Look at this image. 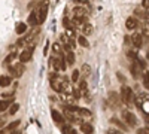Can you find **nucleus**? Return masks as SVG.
Instances as JSON below:
<instances>
[{
  "mask_svg": "<svg viewBox=\"0 0 149 134\" xmlns=\"http://www.w3.org/2000/svg\"><path fill=\"white\" fill-rule=\"evenodd\" d=\"M34 48H36V40H33L31 45L29 43V46L19 54V61H21V63H27V61H30L31 57H33V52H34Z\"/></svg>",
  "mask_w": 149,
  "mask_h": 134,
  "instance_id": "1",
  "label": "nucleus"
},
{
  "mask_svg": "<svg viewBox=\"0 0 149 134\" xmlns=\"http://www.w3.org/2000/svg\"><path fill=\"white\" fill-rule=\"evenodd\" d=\"M121 97H122V101L125 103V104H131L133 101H134V94H133V90L130 88V87H124L121 88Z\"/></svg>",
  "mask_w": 149,
  "mask_h": 134,
  "instance_id": "2",
  "label": "nucleus"
},
{
  "mask_svg": "<svg viewBox=\"0 0 149 134\" xmlns=\"http://www.w3.org/2000/svg\"><path fill=\"white\" fill-rule=\"evenodd\" d=\"M48 8H49V0H43L39 5V9H37V17H39V22H45L46 17H48Z\"/></svg>",
  "mask_w": 149,
  "mask_h": 134,
  "instance_id": "3",
  "label": "nucleus"
},
{
  "mask_svg": "<svg viewBox=\"0 0 149 134\" xmlns=\"http://www.w3.org/2000/svg\"><path fill=\"white\" fill-rule=\"evenodd\" d=\"M24 63H15V64H9L8 67H9V73L14 78H19V76H22V73H24V66H22Z\"/></svg>",
  "mask_w": 149,
  "mask_h": 134,
  "instance_id": "4",
  "label": "nucleus"
},
{
  "mask_svg": "<svg viewBox=\"0 0 149 134\" xmlns=\"http://www.w3.org/2000/svg\"><path fill=\"white\" fill-rule=\"evenodd\" d=\"M122 118H124V121L128 124V127H136V125H137V118H136L134 113H131V112H128V110H124V112H122Z\"/></svg>",
  "mask_w": 149,
  "mask_h": 134,
  "instance_id": "5",
  "label": "nucleus"
},
{
  "mask_svg": "<svg viewBox=\"0 0 149 134\" xmlns=\"http://www.w3.org/2000/svg\"><path fill=\"white\" fill-rule=\"evenodd\" d=\"M73 15H78V17H86L88 18L90 12H88V6H82V5H76L73 8Z\"/></svg>",
  "mask_w": 149,
  "mask_h": 134,
  "instance_id": "6",
  "label": "nucleus"
},
{
  "mask_svg": "<svg viewBox=\"0 0 149 134\" xmlns=\"http://www.w3.org/2000/svg\"><path fill=\"white\" fill-rule=\"evenodd\" d=\"M131 43L137 48H142V45H143V34L142 33H134L133 36H131Z\"/></svg>",
  "mask_w": 149,
  "mask_h": 134,
  "instance_id": "7",
  "label": "nucleus"
},
{
  "mask_svg": "<svg viewBox=\"0 0 149 134\" xmlns=\"http://www.w3.org/2000/svg\"><path fill=\"white\" fill-rule=\"evenodd\" d=\"M27 22H29V26H31V27H36V26H39V24H40L36 10H31V12H30V15H29V18H27Z\"/></svg>",
  "mask_w": 149,
  "mask_h": 134,
  "instance_id": "8",
  "label": "nucleus"
},
{
  "mask_svg": "<svg viewBox=\"0 0 149 134\" xmlns=\"http://www.w3.org/2000/svg\"><path fill=\"white\" fill-rule=\"evenodd\" d=\"M125 27H127L128 30H136V28L139 27V19H136L134 17L127 18V21H125Z\"/></svg>",
  "mask_w": 149,
  "mask_h": 134,
  "instance_id": "9",
  "label": "nucleus"
},
{
  "mask_svg": "<svg viewBox=\"0 0 149 134\" xmlns=\"http://www.w3.org/2000/svg\"><path fill=\"white\" fill-rule=\"evenodd\" d=\"M51 116H52V119H54V122H57L58 125H61V124H63L64 122V115H61L58 110H52L51 112Z\"/></svg>",
  "mask_w": 149,
  "mask_h": 134,
  "instance_id": "10",
  "label": "nucleus"
},
{
  "mask_svg": "<svg viewBox=\"0 0 149 134\" xmlns=\"http://www.w3.org/2000/svg\"><path fill=\"white\" fill-rule=\"evenodd\" d=\"M79 28H81L82 34H85V36H90L93 33V26H91V24H88V22H84Z\"/></svg>",
  "mask_w": 149,
  "mask_h": 134,
  "instance_id": "11",
  "label": "nucleus"
},
{
  "mask_svg": "<svg viewBox=\"0 0 149 134\" xmlns=\"http://www.w3.org/2000/svg\"><path fill=\"white\" fill-rule=\"evenodd\" d=\"M18 125H19V121H14V122H10V124L3 130V133H14V131L18 128Z\"/></svg>",
  "mask_w": 149,
  "mask_h": 134,
  "instance_id": "12",
  "label": "nucleus"
},
{
  "mask_svg": "<svg viewBox=\"0 0 149 134\" xmlns=\"http://www.w3.org/2000/svg\"><path fill=\"white\" fill-rule=\"evenodd\" d=\"M81 131H82V133H85V134H91V133L94 131V128H93V125H91V124L82 122V124H81Z\"/></svg>",
  "mask_w": 149,
  "mask_h": 134,
  "instance_id": "13",
  "label": "nucleus"
},
{
  "mask_svg": "<svg viewBox=\"0 0 149 134\" xmlns=\"http://www.w3.org/2000/svg\"><path fill=\"white\" fill-rule=\"evenodd\" d=\"M78 43L81 45V46H84V48H90V42L86 40V36L85 34H81V36H78Z\"/></svg>",
  "mask_w": 149,
  "mask_h": 134,
  "instance_id": "14",
  "label": "nucleus"
},
{
  "mask_svg": "<svg viewBox=\"0 0 149 134\" xmlns=\"http://www.w3.org/2000/svg\"><path fill=\"white\" fill-rule=\"evenodd\" d=\"M131 75H133V78H136V79H137L139 76H140V72H139V67H137V61H136V60H134V63L131 64Z\"/></svg>",
  "mask_w": 149,
  "mask_h": 134,
  "instance_id": "15",
  "label": "nucleus"
},
{
  "mask_svg": "<svg viewBox=\"0 0 149 134\" xmlns=\"http://www.w3.org/2000/svg\"><path fill=\"white\" fill-rule=\"evenodd\" d=\"M110 122H112V124H115L116 127H119L122 131H127V130H128V127H127L125 124H122V122H121V121H119L118 118H112V119H110Z\"/></svg>",
  "mask_w": 149,
  "mask_h": 134,
  "instance_id": "16",
  "label": "nucleus"
},
{
  "mask_svg": "<svg viewBox=\"0 0 149 134\" xmlns=\"http://www.w3.org/2000/svg\"><path fill=\"white\" fill-rule=\"evenodd\" d=\"M10 101H12V99H5V100H0V112H5V110H8L9 109V104H10Z\"/></svg>",
  "mask_w": 149,
  "mask_h": 134,
  "instance_id": "17",
  "label": "nucleus"
},
{
  "mask_svg": "<svg viewBox=\"0 0 149 134\" xmlns=\"http://www.w3.org/2000/svg\"><path fill=\"white\" fill-rule=\"evenodd\" d=\"M26 30H27V24H26V22H18V24H17V28H15L17 34L26 33Z\"/></svg>",
  "mask_w": 149,
  "mask_h": 134,
  "instance_id": "18",
  "label": "nucleus"
},
{
  "mask_svg": "<svg viewBox=\"0 0 149 134\" xmlns=\"http://www.w3.org/2000/svg\"><path fill=\"white\" fill-rule=\"evenodd\" d=\"M52 52H54V55H58V57L63 55V49H61L60 43H54L52 45Z\"/></svg>",
  "mask_w": 149,
  "mask_h": 134,
  "instance_id": "19",
  "label": "nucleus"
},
{
  "mask_svg": "<svg viewBox=\"0 0 149 134\" xmlns=\"http://www.w3.org/2000/svg\"><path fill=\"white\" fill-rule=\"evenodd\" d=\"M10 76H0V87H8L10 85Z\"/></svg>",
  "mask_w": 149,
  "mask_h": 134,
  "instance_id": "20",
  "label": "nucleus"
},
{
  "mask_svg": "<svg viewBox=\"0 0 149 134\" xmlns=\"http://www.w3.org/2000/svg\"><path fill=\"white\" fill-rule=\"evenodd\" d=\"M90 66L88 64H84L82 66V69H81V76H84V78H88L90 76Z\"/></svg>",
  "mask_w": 149,
  "mask_h": 134,
  "instance_id": "21",
  "label": "nucleus"
},
{
  "mask_svg": "<svg viewBox=\"0 0 149 134\" xmlns=\"http://www.w3.org/2000/svg\"><path fill=\"white\" fill-rule=\"evenodd\" d=\"M8 110H9V115H15V113L19 110V104H18V103H14L12 106H9Z\"/></svg>",
  "mask_w": 149,
  "mask_h": 134,
  "instance_id": "22",
  "label": "nucleus"
},
{
  "mask_svg": "<svg viewBox=\"0 0 149 134\" xmlns=\"http://www.w3.org/2000/svg\"><path fill=\"white\" fill-rule=\"evenodd\" d=\"M79 78H81V70L74 69V70H73V73H72V82H78V81H79Z\"/></svg>",
  "mask_w": 149,
  "mask_h": 134,
  "instance_id": "23",
  "label": "nucleus"
},
{
  "mask_svg": "<svg viewBox=\"0 0 149 134\" xmlns=\"http://www.w3.org/2000/svg\"><path fill=\"white\" fill-rule=\"evenodd\" d=\"M15 57H17V52H12V54H10V55H9L6 60H5V61H3V66H5V67H8V66L10 64V61H12V60H14Z\"/></svg>",
  "mask_w": 149,
  "mask_h": 134,
  "instance_id": "24",
  "label": "nucleus"
},
{
  "mask_svg": "<svg viewBox=\"0 0 149 134\" xmlns=\"http://www.w3.org/2000/svg\"><path fill=\"white\" fill-rule=\"evenodd\" d=\"M81 92H82V91H81V88L73 87V92H72V94L74 95V99H76V100H79V99H81Z\"/></svg>",
  "mask_w": 149,
  "mask_h": 134,
  "instance_id": "25",
  "label": "nucleus"
},
{
  "mask_svg": "<svg viewBox=\"0 0 149 134\" xmlns=\"http://www.w3.org/2000/svg\"><path fill=\"white\" fill-rule=\"evenodd\" d=\"M14 95H15V90H12V91H5V92L2 94L3 99H12Z\"/></svg>",
  "mask_w": 149,
  "mask_h": 134,
  "instance_id": "26",
  "label": "nucleus"
},
{
  "mask_svg": "<svg viewBox=\"0 0 149 134\" xmlns=\"http://www.w3.org/2000/svg\"><path fill=\"white\" fill-rule=\"evenodd\" d=\"M79 88H81V91L86 95V90H88V85H86V82L85 81H81V83H79ZM88 97V95H86Z\"/></svg>",
  "mask_w": 149,
  "mask_h": 134,
  "instance_id": "27",
  "label": "nucleus"
},
{
  "mask_svg": "<svg viewBox=\"0 0 149 134\" xmlns=\"http://www.w3.org/2000/svg\"><path fill=\"white\" fill-rule=\"evenodd\" d=\"M74 30H76V28H66V36L76 39V33H74Z\"/></svg>",
  "mask_w": 149,
  "mask_h": 134,
  "instance_id": "28",
  "label": "nucleus"
},
{
  "mask_svg": "<svg viewBox=\"0 0 149 134\" xmlns=\"http://www.w3.org/2000/svg\"><path fill=\"white\" fill-rule=\"evenodd\" d=\"M143 83H145V87L149 88V72H145L143 73Z\"/></svg>",
  "mask_w": 149,
  "mask_h": 134,
  "instance_id": "29",
  "label": "nucleus"
},
{
  "mask_svg": "<svg viewBox=\"0 0 149 134\" xmlns=\"http://www.w3.org/2000/svg\"><path fill=\"white\" fill-rule=\"evenodd\" d=\"M127 55H128V58H131V60H137V58H139L137 51H128V52H127Z\"/></svg>",
  "mask_w": 149,
  "mask_h": 134,
  "instance_id": "30",
  "label": "nucleus"
},
{
  "mask_svg": "<svg viewBox=\"0 0 149 134\" xmlns=\"http://www.w3.org/2000/svg\"><path fill=\"white\" fill-rule=\"evenodd\" d=\"M61 131L63 133H74V130L70 125H61Z\"/></svg>",
  "mask_w": 149,
  "mask_h": 134,
  "instance_id": "31",
  "label": "nucleus"
},
{
  "mask_svg": "<svg viewBox=\"0 0 149 134\" xmlns=\"http://www.w3.org/2000/svg\"><path fill=\"white\" fill-rule=\"evenodd\" d=\"M136 61L139 63V67H140V69H146V63L143 61V60H139V58H137V60H136Z\"/></svg>",
  "mask_w": 149,
  "mask_h": 134,
  "instance_id": "32",
  "label": "nucleus"
},
{
  "mask_svg": "<svg viewBox=\"0 0 149 134\" xmlns=\"http://www.w3.org/2000/svg\"><path fill=\"white\" fill-rule=\"evenodd\" d=\"M124 42H125V45H130L131 43V36H125V37H124Z\"/></svg>",
  "mask_w": 149,
  "mask_h": 134,
  "instance_id": "33",
  "label": "nucleus"
},
{
  "mask_svg": "<svg viewBox=\"0 0 149 134\" xmlns=\"http://www.w3.org/2000/svg\"><path fill=\"white\" fill-rule=\"evenodd\" d=\"M137 133H140V134H143V133H149V127H146V128H140V130H137Z\"/></svg>",
  "mask_w": 149,
  "mask_h": 134,
  "instance_id": "34",
  "label": "nucleus"
},
{
  "mask_svg": "<svg viewBox=\"0 0 149 134\" xmlns=\"http://www.w3.org/2000/svg\"><path fill=\"white\" fill-rule=\"evenodd\" d=\"M142 3H143V8L145 9H149V0H143Z\"/></svg>",
  "mask_w": 149,
  "mask_h": 134,
  "instance_id": "35",
  "label": "nucleus"
},
{
  "mask_svg": "<svg viewBox=\"0 0 149 134\" xmlns=\"http://www.w3.org/2000/svg\"><path fill=\"white\" fill-rule=\"evenodd\" d=\"M107 133H109V134H118V131H116V130H109Z\"/></svg>",
  "mask_w": 149,
  "mask_h": 134,
  "instance_id": "36",
  "label": "nucleus"
},
{
  "mask_svg": "<svg viewBox=\"0 0 149 134\" xmlns=\"http://www.w3.org/2000/svg\"><path fill=\"white\" fill-rule=\"evenodd\" d=\"M5 125V119H2V118H0V128H2Z\"/></svg>",
  "mask_w": 149,
  "mask_h": 134,
  "instance_id": "37",
  "label": "nucleus"
},
{
  "mask_svg": "<svg viewBox=\"0 0 149 134\" xmlns=\"http://www.w3.org/2000/svg\"><path fill=\"white\" fill-rule=\"evenodd\" d=\"M146 121H148V125H149V116H148V118H146Z\"/></svg>",
  "mask_w": 149,
  "mask_h": 134,
  "instance_id": "38",
  "label": "nucleus"
},
{
  "mask_svg": "<svg viewBox=\"0 0 149 134\" xmlns=\"http://www.w3.org/2000/svg\"><path fill=\"white\" fill-rule=\"evenodd\" d=\"M148 58H149V52H148Z\"/></svg>",
  "mask_w": 149,
  "mask_h": 134,
  "instance_id": "39",
  "label": "nucleus"
}]
</instances>
